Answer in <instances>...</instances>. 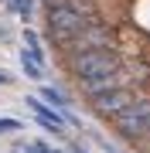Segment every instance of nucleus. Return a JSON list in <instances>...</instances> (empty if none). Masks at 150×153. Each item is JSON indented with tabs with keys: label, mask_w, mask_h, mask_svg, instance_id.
Here are the masks:
<instances>
[{
	"label": "nucleus",
	"mask_w": 150,
	"mask_h": 153,
	"mask_svg": "<svg viewBox=\"0 0 150 153\" xmlns=\"http://www.w3.org/2000/svg\"><path fill=\"white\" fill-rule=\"evenodd\" d=\"M119 65H123L119 48H109V51H82V55L65 58V68L72 71L75 85L78 82H92V78H102V75H116Z\"/></svg>",
	"instance_id": "nucleus-1"
},
{
	"label": "nucleus",
	"mask_w": 150,
	"mask_h": 153,
	"mask_svg": "<svg viewBox=\"0 0 150 153\" xmlns=\"http://www.w3.org/2000/svg\"><path fill=\"white\" fill-rule=\"evenodd\" d=\"M137 88H116V92H106V95H99V99H92V112L99 116V119H106V123H113V119H119L123 112L130 109V105L137 102Z\"/></svg>",
	"instance_id": "nucleus-2"
},
{
	"label": "nucleus",
	"mask_w": 150,
	"mask_h": 153,
	"mask_svg": "<svg viewBox=\"0 0 150 153\" xmlns=\"http://www.w3.org/2000/svg\"><path fill=\"white\" fill-rule=\"evenodd\" d=\"M24 102H28V109L34 112V119H38L41 126H45L48 133H65V112H58L55 105H48L45 99H24Z\"/></svg>",
	"instance_id": "nucleus-3"
},
{
	"label": "nucleus",
	"mask_w": 150,
	"mask_h": 153,
	"mask_svg": "<svg viewBox=\"0 0 150 153\" xmlns=\"http://www.w3.org/2000/svg\"><path fill=\"white\" fill-rule=\"evenodd\" d=\"M41 99H45L48 105H55L58 112H65V109H68V99L61 95V92H58L55 85H41Z\"/></svg>",
	"instance_id": "nucleus-4"
},
{
	"label": "nucleus",
	"mask_w": 150,
	"mask_h": 153,
	"mask_svg": "<svg viewBox=\"0 0 150 153\" xmlns=\"http://www.w3.org/2000/svg\"><path fill=\"white\" fill-rule=\"evenodd\" d=\"M21 65H24V75H28V78H34V82H38V78H45V65H41V61H34L28 51H21Z\"/></svg>",
	"instance_id": "nucleus-5"
},
{
	"label": "nucleus",
	"mask_w": 150,
	"mask_h": 153,
	"mask_svg": "<svg viewBox=\"0 0 150 153\" xmlns=\"http://www.w3.org/2000/svg\"><path fill=\"white\" fill-rule=\"evenodd\" d=\"M7 7H10L21 21H31V0H7Z\"/></svg>",
	"instance_id": "nucleus-6"
},
{
	"label": "nucleus",
	"mask_w": 150,
	"mask_h": 153,
	"mask_svg": "<svg viewBox=\"0 0 150 153\" xmlns=\"http://www.w3.org/2000/svg\"><path fill=\"white\" fill-rule=\"evenodd\" d=\"M21 129V119H10V116H0V133H17Z\"/></svg>",
	"instance_id": "nucleus-7"
},
{
	"label": "nucleus",
	"mask_w": 150,
	"mask_h": 153,
	"mask_svg": "<svg viewBox=\"0 0 150 153\" xmlns=\"http://www.w3.org/2000/svg\"><path fill=\"white\" fill-rule=\"evenodd\" d=\"M31 153H55V146H48L41 140H31Z\"/></svg>",
	"instance_id": "nucleus-8"
},
{
	"label": "nucleus",
	"mask_w": 150,
	"mask_h": 153,
	"mask_svg": "<svg viewBox=\"0 0 150 153\" xmlns=\"http://www.w3.org/2000/svg\"><path fill=\"white\" fill-rule=\"evenodd\" d=\"M10 153H31V140H28V143H24V140H21V143H14Z\"/></svg>",
	"instance_id": "nucleus-9"
},
{
	"label": "nucleus",
	"mask_w": 150,
	"mask_h": 153,
	"mask_svg": "<svg viewBox=\"0 0 150 153\" xmlns=\"http://www.w3.org/2000/svg\"><path fill=\"white\" fill-rule=\"evenodd\" d=\"M4 82H10V75H7V71H0V85H4Z\"/></svg>",
	"instance_id": "nucleus-10"
},
{
	"label": "nucleus",
	"mask_w": 150,
	"mask_h": 153,
	"mask_svg": "<svg viewBox=\"0 0 150 153\" xmlns=\"http://www.w3.org/2000/svg\"><path fill=\"white\" fill-rule=\"evenodd\" d=\"M72 153H85V150H82V146H75V150H72Z\"/></svg>",
	"instance_id": "nucleus-11"
},
{
	"label": "nucleus",
	"mask_w": 150,
	"mask_h": 153,
	"mask_svg": "<svg viewBox=\"0 0 150 153\" xmlns=\"http://www.w3.org/2000/svg\"><path fill=\"white\" fill-rule=\"evenodd\" d=\"M4 4H7V0H4Z\"/></svg>",
	"instance_id": "nucleus-12"
}]
</instances>
